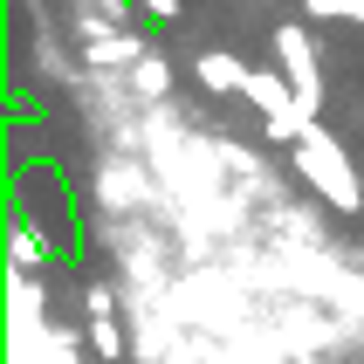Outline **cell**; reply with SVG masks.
Instances as JSON below:
<instances>
[{
  "instance_id": "6",
  "label": "cell",
  "mask_w": 364,
  "mask_h": 364,
  "mask_svg": "<svg viewBox=\"0 0 364 364\" xmlns=\"http://www.w3.org/2000/svg\"><path fill=\"white\" fill-rule=\"evenodd\" d=\"M138 90H144V97H165V90H172V69H165L159 55H144L138 62Z\"/></svg>"
},
{
  "instance_id": "10",
  "label": "cell",
  "mask_w": 364,
  "mask_h": 364,
  "mask_svg": "<svg viewBox=\"0 0 364 364\" xmlns=\"http://www.w3.org/2000/svg\"><path fill=\"white\" fill-rule=\"evenodd\" d=\"M144 7H151L159 21H172V14H179V0H144Z\"/></svg>"
},
{
  "instance_id": "7",
  "label": "cell",
  "mask_w": 364,
  "mask_h": 364,
  "mask_svg": "<svg viewBox=\"0 0 364 364\" xmlns=\"http://www.w3.org/2000/svg\"><path fill=\"white\" fill-rule=\"evenodd\" d=\"M309 14H350V21H364V0H309Z\"/></svg>"
},
{
  "instance_id": "2",
  "label": "cell",
  "mask_w": 364,
  "mask_h": 364,
  "mask_svg": "<svg viewBox=\"0 0 364 364\" xmlns=\"http://www.w3.org/2000/svg\"><path fill=\"white\" fill-rule=\"evenodd\" d=\"M275 55H282V76H289V90H296V103L316 117L323 82H316V48H309V35L303 28H275Z\"/></svg>"
},
{
  "instance_id": "4",
  "label": "cell",
  "mask_w": 364,
  "mask_h": 364,
  "mask_svg": "<svg viewBox=\"0 0 364 364\" xmlns=\"http://www.w3.org/2000/svg\"><path fill=\"white\" fill-rule=\"evenodd\" d=\"M241 97L255 103V110H262L268 124L296 110V90H289V76H268V69H255V76H247V90H241Z\"/></svg>"
},
{
  "instance_id": "3",
  "label": "cell",
  "mask_w": 364,
  "mask_h": 364,
  "mask_svg": "<svg viewBox=\"0 0 364 364\" xmlns=\"http://www.w3.org/2000/svg\"><path fill=\"white\" fill-rule=\"evenodd\" d=\"M82 62H97V69H124V62H131V69H138V62H144V35L82 14Z\"/></svg>"
},
{
  "instance_id": "1",
  "label": "cell",
  "mask_w": 364,
  "mask_h": 364,
  "mask_svg": "<svg viewBox=\"0 0 364 364\" xmlns=\"http://www.w3.org/2000/svg\"><path fill=\"white\" fill-rule=\"evenodd\" d=\"M296 165H303V179L316 186V193H330L337 206H358V172L344 165V144L330 138L323 124H309L303 144H296Z\"/></svg>"
},
{
  "instance_id": "9",
  "label": "cell",
  "mask_w": 364,
  "mask_h": 364,
  "mask_svg": "<svg viewBox=\"0 0 364 364\" xmlns=\"http://www.w3.org/2000/svg\"><path fill=\"white\" fill-rule=\"evenodd\" d=\"M14 255H21V268H41V241L35 234H14Z\"/></svg>"
},
{
  "instance_id": "5",
  "label": "cell",
  "mask_w": 364,
  "mask_h": 364,
  "mask_svg": "<svg viewBox=\"0 0 364 364\" xmlns=\"http://www.w3.org/2000/svg\"><path fill=\"white\" fill-rule=\"evenodd\" d=\"M200 82L220 90V97H234V90H247V69L234 55H220V48H206V55H200Z\"/></svg>"
},
{
  "instance_id": "8",
  "label": "cell",
  "mask_w": 364,
  "mask_h": 364,
  "mask_svg": "<svg viewBox=\"0 0 364 364\" xmlns=\"http://www.w3.org/2000/svg\"><path fill=\"white\" fill-rule=\"evenodd\" d=\"M90 14L110 21V28H124V21H131V14H124V0H90Z\"/></svg>"
}]
</instances>
